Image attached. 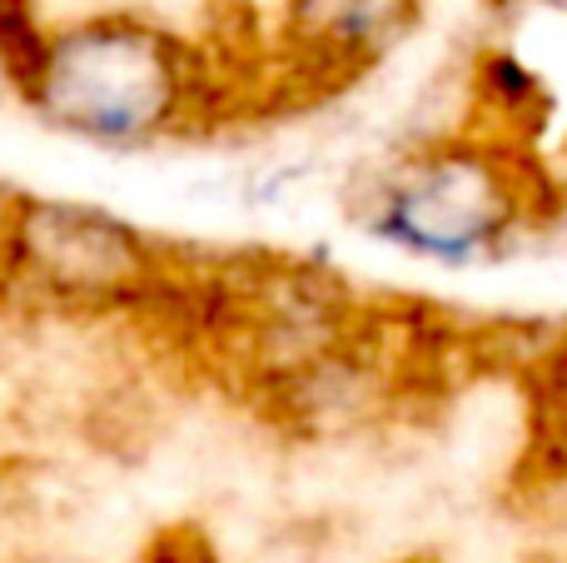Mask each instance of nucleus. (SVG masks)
<instances>
[{
    "mask_svg": "<svg viewBox=\"0 0 567 563\" xmlns=\"http://www.w3.org/2000/svg\"><path fill=\"white\" fill-rule=\"evenodd\" d=\"M349 225L423 269H483L567 225L563 190L538 145L473 125H439L353 180Z\"/></svg>",
    "mask_w": 567,
    "mask_h": 563,
    "instance_id": "f03ea898",
    "label": "nucleus"
},
{
    "mask_svg": "<svg viewBox=\"0 0 567 563\" xmlns=\"http://www.w3.org/2000/svg\"><path fill=\"white\" fill-rule=\"evenodd\" d=\"M518 6H528V0H488V10H518Z\"/></svg>",
    "mask_w": 567,
    "mask_h": 563,
    "instance_id": "6e6552de",
    "label": "nucleus"
},
{
    "mask_svg": "<svg viewBox=\"0 0 567 563\" xmlns=\"http://www.w3.org/2000/svg\"><path fill=\"white\" fill-rule=\"evenodd\" d=\"M548 165H553V180H558V190H563V205H567V135H563L558 155H548Z\"/></svg>",
    "mask_w": 567,
    "mask_h": 563,
    "instance_id": "0eeeda50",
    "label": "nucleus"
},
{
    "mask_svg": "<svg viewBox=\"0 0 567 563\" xmlns=\"http://www.w3.org/2000/svg\"><path fill=\"white\" fill-rule=\"evenodd\" d=\"M45 30L50 16L40 10V0H0V75H6V85H16L30 70Z\"/></svg>",
    "mask_w": 567,
    "mask_h": 563,
    "instance_id": "39448f33",
    "label": "nucleus"
},
{
    "mask_svg": "<svg viewBox=\"0 0 567 563\" xmlns=\"http://www.w3.org/2000/svg\"><path fill=\"white\" fill-rule=\"evenodd\" d=\"M409 563H419V559H409Z\"/></svg>",
    "mask_w": 567,
    "mask_h": 563,
    "instance_id": "1a4fd4ad",
    "label": "nucleus"
},
{
    "mask_svg": "<svg viewBox=\"0 0 567 563\" xmlns=\"http://www.w3.org/2000/svg\"><path fill=\"white\" fill-rule=\"evenodd\" d=\"M423 0H279L269 105H323L379 70L419 25Z\"/></svg>",
    "mask_w": 567,
    "mask_h": 563,
    "instance_id": "20e7f679",
    "label": "nucleus"
},
{
    "mask_svg": "<svg viewBox=\"0 0 567 563\" xmlns=\"http://www.w3.org/2000/svg\"><path fill=\"white\" fill-rule=\"evenodd\" d=\"M145 563H225V559H219V549L209 544L195 524H175V529H159L155 534Z\"/></svg>",
    "mask_w": 567,
    "mask_h": 563,
    "instance_id": "423d86ee",
    "label": "nucleus"
},
{
    "mask_svg": "<svg viewBox=\"0 0 567 563\" xmlns=\"http://www.w3.org/2000/svg\"><path fill=\"white\" fill-rule=\"evenodd\" d=\"M10 90L40 130L100 155H150L275 110L265 65H235L229 50L125 6L50 20Z\"/></svg>",
    "mask_w": 567,
    "mask_h": 563,
    "instance_id": "f257e3e1",
    "label": "nucleus"
},
{
    "mask_svg": "<svg viewBox=\"0 0 567 563\" xmlns=\"http://www.w3.org/2000/svg\"><path fill=\"white\" fill-rule=\"evenodd\" d=\"M195 249L70 195H0V289L65 319L150 325Z\"/></svg>",
    "mask_w": 567,
    "mask_h": 563,
    "instance_id": "7ed1b4c3",
    "label": "nucleus"
}]
</instances>
